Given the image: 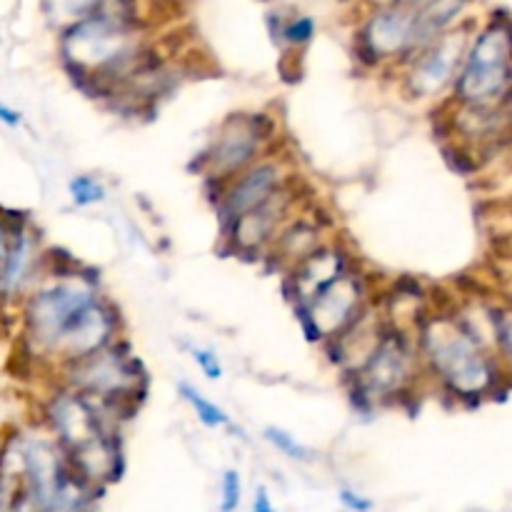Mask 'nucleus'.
<instances>
[{"label":"nucleus","instance_id":"1","mask_svg":"<svg viewBox=\"0 0 512 512\" xmlns=\"http://www.w3.org/2000/svg\"><path fill=\"white\" fill-rule=\"evenodd\" d=\"M473 335L468 328H455L443 318L430 320L423 335L430 365L468 408H475L480 395L498 385L493 375L495 363L485 358L480 338Z\"/></svg>","mask_w":512,"mask_h":512},{"label":"nucleus","instance_id":"2","mask_svg":"<svg viewBox=\"0 0 512 512\" xmlns=\"http://www.w3.org/2000/svg\"><path fill=\"white\" fill-rule=\"evenodd\" d=\"M490 20V28L475 38L465 55V68L455 83V95L470 105H488L495 98H508L510 90V20L505 10Z\"/></svg>","mask_w":512,"mask_h":512},{"label":"nucleus","instance_id":"3","mask_svg":"<svg viewBox=\"0 0 512 512\" xmlns=\"http://www.w3.org/2000/svg\"><path fill=\"white\" fill-rule=\"evenodd\" d=\"M95 298V290L90 285H55L50 290H40L30 298L28 313V333L40 348L53 350L60 333L68 328L70 320Z\"/></svg>","mask_w":512,"mask_h":512},{"label":"nucleus","instance_id":"4","mask_svg":"<svg viewBox=\"0 0 512 512\" xmlns=\"http://www.w3.org/2000/svg\"><path fill=\"white\" fill-rule=\"evenodd\" d=\"M465 40H468V35L463 33L438 35L433 43L420 48L423 55L415 58L408 75V88L415 98L440 93L453 80L455 68L465 53Z\"/></svg>","mask_w":512,"mask_h":512},{"label":"nucleus","instance_id":"5","mask_svg":"<svg viewBox=\"0 0 512 512\" xmlns=\"http://www.w3.org/2000/svg\"><path fill=\"white\" fill-rule=\"evenodd\" d=\"M410 368V345L403 333L383 335L375 353H370V360L365 363L363 373L358 375L360 383L365 385L370 395H395L403 388Z\"/></svg>","mask_w":512,"mask_h":512},{"label":"nucleus","instance_id":"6","mask_svg":"<svg viewBox=\"0 0 512 512\" xmlns=\"http://www.w3.org/2000/svg\"><path fill=\"white\" fill-rule=\"evenodd\" d=\"M420 0H398L390 8L380 10L368 28L363 30L365 40L375 48L380 58L393 53H405L410 43V28H413L415 10H418Z\"/></svg>","mask_w":512,"mask_h":512},{"label":"nucleus","instance_id":"7","mask_svg":"<svg viewBox=\"0 0 512 512\" xmlns=\"http://www.w3.org/2000/svg\"><path fill=\"white\" fill-rule=\"evenodd\" d=\"M278 180V168H275L273 163L255 165L253 170H248V173L225 193V205L220 208L223 223H233L235 218H240L243 213H248V210L265 203V200L278 190Z\"/></svg>","mask_w":512,"mask_h":512},{"label":"nucleus","instance_id":"8","mask_svg":"<svg viewBox=\"0 0 512 512\" xmlns=\"http://www.w3.org/2000/svg\"><path fill=\"white\" fill-rule=\"evenodd\" d=\"M228 125L233 130H225V133L220 135V140L213 148V155H210V165H213L215 175H223V178L238 173V170L245 168V165L255 158V153H258V138H255L253 130L248 128L243 115H238L235 120L230 118Z\"/></svg>","mask_w":512,"mask_h":512},{"label":"nucleus","instance_id":"9","mask_svg":"<svg viewBox=\"0 0 512 512\" xmlns=\"http://www.w3.org/2000/svg\"><path fill=\"white\" fill-rule=\"evenodd\" d=\"M33 255L35 243L28 233V225H25V228L15 230L13 240H10L8 258L0 270V300H10L18 295V290L28 280L30 268H33Z\"/></svg>","mask_w":512,"mask_h":512},{"label":"nucleus","instance_id":"10","mask_svg":"<svg viewBox=\"0 0 512 512\" xmlns=\"http://www.w3.org/2000/svg\"><path fill=\"white\" fill-rule=\"evenodd\" d=\"M43 8L50 23L68 28L100 10H108V0H43Z\"/></svg>","mask_w":512,"mask_h":512},{"label":"nucleus","instance_id":"11","mask_svg":"<svg viewBox=\"0 0 512 512\" xmlns=\"http://www.w3.org/2000/svg\"><path fill=\"white\" fill-rule=\"evenodd\" d=\"M180 395H183L185 400H188L190 405H193L195 415H198V420L203 425H208V428H220V425H228L230 418L223 413V408H218V405L213 403V400H208L205 395H200L198 390L193 388V385L188 383H180L178 385Z\"/></svg>","mask_w":512,"mask_h":512},{"label":"nucleus","instance_id":"12","mask_svg":"<svg viewBox=\"0 0 512 512\" xmlns=\"http://www.w3.org/2000/svg\"><path fill=\"white\" fill-rule=\"evenodd\" d=\"M315 230L305 223H295L288 233L280 238V253L288 258H308L313 253Z\"/></svg>","mask_w":512,"mask_h":512},{"label":"nucleus","instance_id":"13","mask_svg":"<svg viewBox=\"0 0 512 512\" xmlns=\"http://www.w3.org/2000/svg\"><path fill=\"white\" fill-rule=\"evenodd\" d=\"M68 188L70 195H73V203L80 205V208H88V205L105 200V185L93 175H78V178L70 180Z\"/></svg>","mask_w":512,"mask_h":512},{"label":"nucleus","instance_id":"14","mask_svg":"<svg viewBox=\"0 0 512 512\" xmlns=\"http://www.w3.org/2000/svg\"><path fill=\"white\" fill-rule=\"evenodd\" d=\"M25 225H28V215L13 213V210L0 208V270H3L5 258H8L13 233H15V230L25 228Z\"/></svg>","mask_w":512,"mask_h":512},{"label":"nucleus","instance_id":"15","mask_svg":"<svg viewBox=\"0 0 512 512\" xmlns=\"http://www.w3.org/2000/svg\"><path fill=\"white\" fill-rule=\"evenodd\" d=\"M265 440H270V443H273L280 453L288 455V458L310 460V450L305 448V445H300L298 440H295L290 433H285V430L265 428Z\"/></svg>","mask_w":512,"mask_h":512},{"label":"nucleus","instance_id":"16","mask_svg":"<svg viewBox=\"0 0 512 512\" xmlns=\"http://www.w3.org/2000/svg\"><path fill=\"white\" fill-rule=\"evenodd\" d=\"M283 35H285V40H288L290 45L310 43V40H313V35H315V20L308 18V15H300V18L285 23Z\"/></svg>","mask_w":512,"mask_h":512},{"label":"nucleus","instance_id":"17","mask_svg":"<svg viewBox=\"0 0 512 512\" xmlns=\"http://www.w3.org/2000/svg\"><path fill=\"white\" fill-rule=\"evenodd\" d=\"M443 153H445V160H448V165L455 170V173L473 175L475 170H478V163H475L473 153H468L465 148H458V145H448V148H443Z\"/></svg>","mask_w":512,"mask_h":512},{"label":"nucleus","instance_id":"18","mask_svg":"<svg viewBox=\"0 0 512 512\" xmlns=\"http://www.w3.org/2000/svg\"><path fill=\"white\" fill-rule=\"evenodd\" d=\"M490 323H493L495 338L503 348V358H510V313L505 308H493L490 310Z\"/></svg>","mask_w":512,"mask_h":512},{"label":"nucleus","instance_id":"19","mask_svg":"<svg viewBox=\"0 0 512 512\" xmlns=\"http://www.w3.org/2000/svg\"><path fill=\"white\" fill-rule=\"evenodd\" d=\"M240 505V475L238 470H225L223 475V512H235Z\"/></svg>","mask_w":512,"mask_h":512},{"label":"nucleus","instance_id":"20","mask_svg":"<svg viewBox=\"0 0 512 512\" xmlns=\"http://www.w3.org/2000/svg\"><path fill=\"white\" fill-rule=\"evenodd\" d=\"M278 73L285 83H300L305 73V65H303V53H283L278 63Z\"/></svg>","mask_w":512,"mask_h":512},{"label":"nucleus","instance_id":"21","mask_svg":"<svg viewBox=\"0 0 512 512\" xmlns=\"http://www.w3.org/2000/svg\"><path fill=\"white\" fill-rule=\"evenodd\" d=\"M190 355L195 358V363L203 368V373L208 375L210 380H220L223 378V365H220V360L215 358L210 350H200V348H190Z\"/></svg>","mask_w":512,"mask_h":512},{"label":"nucleus","instance_id":"22","mask_svg":"<svg viewBox=\"0 0 512 512\" xmlns=\"http://www.w3.org/2000/svg\"><path fill=\"white\" fill-rule=\"evenodd\" d=\"M245 123H248V128L253 130V135H255V138H258V140L270 138V135L275 133V120L270 118V115H265V113L245 115Z\"/></svg>","mask_w":512,"mask_h":512},{"label":"nucleus","instance_id":"23","mask_svg":"<svg viewBox=\"0 0 512 512\" xmlns=\"http://www.w3.org/2000/svg\"><path fill=\"white\" fill-rule=\"evenodd\" d=\"M355 55H358L360 63H365L368 68H375V65L380 63V55L375 53V48L365 40L363 33H358V40H355Z\"/></svg>","mask_w":512,"mask_h":512},{"label":"nucleus","instance_id":"24","mask_svg":"<svg viewBox=\"0 0 512 512\" xmlns=\"http://www.w3.org/2000/svg\"><path fill=\"white\" fill-rule=\"evenodd\" d=\"M395 293L403 295V298H423V285L413 275H400L395 280Z\"/></svg>","mask_w":512,"mask_h":512},{"label":"nucleus","instance_id":"25","mask_svg":"<svg viewBox=\"0 0 512 512\" xmlns=\"http://www.w3.org/2000/svg\"><path fill=\"white\" fill-rule=\"evenodd\" d=\"M340 503H343L345 508L353 510V512H370V510H373V500L360 498V495L353 493V490H343V493H340Z\"/></svg>","mask_w":512,"mask_h":512},{"label":"nucleus","instance_id":"26","mask_svg":"<svg viewBox=\"0 0 512 512\" xmlns=\"http://www.w3.org/2000/svg\"><path fill=\"white\" fill-rule=\"evenodd\" d=\"M0 123L10 125V128H18V125L23 123V115H20L18 110L10 108V105L0 103Z\"/></svg>","mask_w":512,"mask_h":512},{"label":"nucleus","instance_id":"27","mask_svg":"<svg viewBox=\"0 0 512 512\" xmlns=\"http://www.w3.org/2000/svg\"><path fill=\"white\" fill-rule=\"evenodd\" d=\"M253 512H275L273 503L268 498V490L258 488V495H255V503H253Z\"/></svg>","mask_w":512,"mask_h":512},{"label":"nucleus","instance_id":"28","mask_svg":"<svg viewBox=\"0 0 512 512\" xmlns=\"http://www.w3.org/2000/svg\"><path fill=\"white\" fill-rule=\"evenodd\" d=\"M463 3H465V0H463Z\"/></svg>","mask_w":512,"mask_h":512}]
</instances>
